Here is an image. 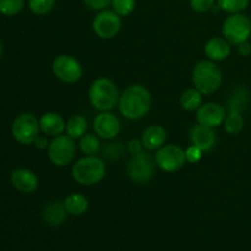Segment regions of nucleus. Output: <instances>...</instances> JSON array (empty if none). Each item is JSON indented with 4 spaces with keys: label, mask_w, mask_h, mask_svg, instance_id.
<instances>
[{
    "label": "nucleus",
    "mask_w": 251,
    "mask_h": 251,
    "mask_svg": "<svg viewBox=\"0 0 251 251\" xmlns=\"http://www.w3.org/2000/svg\"><path fill=\"white\" fill-rule=\"evenodd\" d=\"M51 71L60 82L68 85L78 82L83 76L82 64L75 56L69 54H60L55 56L51 64Z\"/></svg>",
    "instance_id": "nucleus-9"
},
{
    "label": "nucleus",
    "mask_w": 251,
    "mask_h": 251,
    "mask_svg": "<svg viewBox=\"0 0 251 251\" xmlns=\"http://www.w3.org/2000/svg\"><path fill=\"white\" fill-rule=\"evenodd\" d=\"M203 103V95L195 87L188 88L180 96V105L186 112H196Z\"/></svg>",
    "instance_id": "nucleus-22"
},
{
    "label": "nucleus",
    "mask_w": 251,
    "mask_h": 251,
    "mask_svg": "<svg viewBox=\"0 0 251 251\" xmlns=\"http://www.w3.org/2000/svg\"><path fill=\"white\" fill-rule=\"evenodd\" d=\"M120 92L117 83L108 77H98L88 88V100L98 112H110L118 107Z\"/></svg>",
    "instance_id": "nucleus-3"
},
{
    "label": "nucleus",
    "mask_w": 251,
    "mask_h": 251,
    "mask_svg": "<svg viewBox=\"0 0 251 251\" xmlns=\"http://www.w3.org/2000/svg\"><path fill=\"white\" fill-rule=\"evenodd\" d=\"M47 137L48 136H46V135H43V136H42V135H38V136H37V139L34 140L33 145L38 150H47L49 146V142H50V141H48V139H47Z\"/></svg>",
    "instance_id": "nucleus-34"
},
{
    "label": "nucleus",
    "mask_w": 251,
    "mask_h": 251,
    "mask_svg": "<svg viewBox=\"0 0 251 251\" xmlns=\"http://www.w3.org/2000/svg\"><path fill=\"white\" fill-rule=\"evenodd\" d=\"M122 26V17L113 10L108 9L98 11L92 21L93 33L104 41L115 38L119 34Z\"/></svg>",
    "instance_id": "nucleus-11"
},
{
    "label": "nucleus",
    "mask_w": 251,
    "mask_h": 251,
    "mask_svg": "<svg viewBox=\"0 0 251 251\" xmlns=\"http://www.w3.org/2000/svg\"><path fill=\"white\" fill-rule=\"evenodd\" d=\"M152 95L149 88L140 83L130 85L120 93L118 110L129 120H139L150 112Z\"/></svg>",
    "instance_id": "nucleus-1"
},
{
    "label": "nucleus",
    "mask_w": 251,
    "mask_h": 251,
    "mask_svg": "<svg viewBox=\"0 0 251 251\" xmlns=\"http://www.w3.org/2000/svg\"><path fill=\"white\" fill-rule=\"evenodd\" d=\"M93 132L100 139L110 141L119 135L122 124L119 118L112 112H100L92 122Z\"/></svg>",
    "instance_id": "nucleus-12"
},
{
    "label": "nucleus",
    "mask_w": 251,
    "mask_h": 251,
    "mask_svg": "<svg viewBox=\"0 0 251 251\" xmlns=\"http://www.w3.org/2000/svg\"><path fill=\"white\" fill-rule=\"evenodd\" d=\"M251 36V20L243 12L230 14L222 24V37L232 46L249 41Z\"/></svg>",
    "instance_id": "nucleus-6"
},
{
    "label": "nucleus",
    "mask_w": 251,
    "mask_h": 251,
    "mask_svg": "<svg viewBox=\"0 0 251 251\" xmlns=\"http://www.w3.org/2000/svg\"><path fill=\"white\" fill-rule=\"evenodd\" d=\"M66 211L64 202L60 201H51L44 206L42 211V218L49 226H59L65 221Z\"/></svg>",
    "instance_id": "nucleus-19"
},
{
    "label": "nucleus",
    "mask_w": 251,
    "mask_h": 251,
    "mask_svg": "<svg viewBox=\"0 0 251 251\" xmlns=\"http://www.w3.org/2000/svg\"><path fill=\"white\" fill-rule=\"evenodd\" d=\"M1 56H2V43L1 41H0V59H1Z\"/></svg>",
    "instance_id": "nucleus-36"
},
{
    "label": "nucleus",
    "mask_w": 251,
    "mask_h": 251,
    "mask_svg": "<svg viewBox=\"0 0 251 251\" xmlns=\"http://www.w3.org/2000/svg\"><path fill=\"white\" fill-rule=\"evenodd\" d=\"M112 10L120 17H126L134 12L136 7V0H112Z\"/></svg>",
    "instance_id": "nucleus-28"
},
{
    "label": "nucleus",
    "mask_w": 251,
    "mask_h": 251,
    "mask_svg": "<svg viewBox=\"0 0 251 251\" xmlns=\"http://www.w3.org/2000/svg\"><path fill=\"white\" fill-rule=\"evenodd\" d=\"M203 51L208 60L220 63V61L226 60L230 55L232 44L225 37H212L205 43Z\"/></svg>",
    "instance_id": "nucleus-17"
},
{
    "label": "nucleus",
    "mask_w": 251,
    "mask_h": 251,
    "mask_svg": "<svg viewBox=\"0 0 251 251\" xmlns=\"http://www.w3.org/2000/svg\"><path fill=\"white\" fill-rule=\"evenodd\" d=\"M10 183L22 194H33L39 186V179L28 168H16L10 174Z\"/></svg>",
    "instance_id": "nucleus-14"
},
{
    "label": "nucleus",
    "mask_w": 251,
    "mask_h": 251,
    "mask_svg": "<svg viewBox=\"0 0 251 251\" xmlns=\"http://www.w3.org/2000/svg\"><path fill=\"white\" fill-rule=\"evenodd\" d=\"M203 151L200 150L199 147L190 145L188 149L185 150V157H186V163H198L201 158H202Z\"/></svg>",
    "instance_id": "nucleus-31"
},
{
    "label": "nucleus",
    "mask_w": 251,
    "mask_h": 251,
    "mask_svg": "<svg viewBox=\"0 0 251 251\" xmlns=\"http://www.w3.org/2000/svg\"><path fill=\"white\" fill-rule=\"evenodd\" d=\"M154 161L161 171L166 173H174V172L180 171L185 166V150L176 144L163 145L161 149L156 151Z\"/></svg>",
    "instance_id": "nucleus-10"
},
{
    "label": "nucleus",
    "mask_w": 251,
    "mask_h": 251,
    "mask_svg": "<svg viewBox=\"0 0 251 251\" xmlns=\"http://www.w3.org/2000/svg\"><path fill=\"white\" fill-rule=\"evenodd\" d=\"M216 5V0H190V7L198 14H203L212 10Z\"/></svg>",
    "instance_id": "nucleus-30"
},
{
    "label": "nucleus",
    "mask_w": 251,
    "mask_h": 251,
    "mask_svg": "<svg viewBox=\"0 0 251 251\" xmlns=\"http://www.w3.org/2000/svg\"><path fill=\"white\" fill-rule=\"evenodd\" d=\"M88 120L83 115L75 114L71 115L66 120L65 134L74 140H80L83 135L87 134Z\"/></svg>",
    "instance_id": "nucleus-20"
},
{
    "label": "nucleus",
    "mask_w": 251,
    "mask_h": 251,
    "mask_svg": "<svg viewBox=\"0 0 251 251\" xmlns=\"http://www.w3.org/2000/svg\"><path fill=\"white\" fill-rule=\"evenodd\" d=\"M156 161L154 156L150 151L144 150L137 154H131V158L127 163L126 172L129 178L136 184H146L153 178L156 171Z\"/></svg>",
    "instance_id": "nucleus-5"
},
{
    "label": "nucleus",
    "mask_w": 251,
    "mask_h": 251,
    "mask_svg": "<svg viewBox=\"0 0 251 251\" xmlns=\"http://www.w3.org/2000/svg\"><path fill=\"white\" fill-rule=\"evenodd\" d=\"M63 202L69 215L73 216L83 215L88 210V206H90L88 199L85 195H82V194L77 193H73L68 195L64 199Z\"/></svg>",
    "instance_id": "nucleus-21"
},
{
    "label": "nucleus",
    "mask_w": 251,
    "mask_h": 251,
    "mask_svg": "<svg viewBox=\"0 0 251 251\" xmlns=\"http://www.w3.org/2000/svg\"><path fill=\"white\" fill-rule=\"evenodd\" d=\"M126 150L127 147L125 146L123 142L110 140L107 144L103 145L102 149H100V152H102V158L104 159V161L114 162L123 158L125 152H126Z\"/></svg>",
    "instance_id": "nucleus-24"
},
{
    "label": "nucleus",
    "mask_w": 251,
    "mask_h": 251,
    "mask_svg": "<svg viewBox=\"0 0 251 251\" xmlns=\"http://www.w3.org/2000/svg\"><path fill=\"white\" fill-rule=\"evenodd\" d=\"M167 131L162 125L152 124L144 130L141 136L142 145L146 151H157L166 145Z\"/></svg>",
    "instance_id": "nucleus-18"
},
{
    "label": "nucleus",
    "mask_w": 251,
    "mask_h": 251,
    "mask_svg": "<svg viewBox=\"0 0 251 251\" xmlns=\"http://www.w3.org/2000/svg\"><path fill=\"white\" fill-rule=\"evenodd\" d=\"M75 140L66 134L53 137L47 149L48 159L56 167H66L74 161L76 156Z\"/></svg>",
    "instance_id": "nucleus-7"
},
{
    "label": "nucleus",
    "mask_w": 251,
    "mask_h": 251,
    "mask_svg": "<svg viewBox=\"0 0 251 251\" xmlns=\"http://www.w3.org/2000/svg\"><path fill=\"white\" fill-rule=\"evenodd\" d=\"M25 0H0V14L14 16L24 9Z\"/></svg>",
    "instance_id": "nucleus-29"
},
{
    "label": "nucleus",
    "mask_w": 251,
    "mask_h": 251,
    "mask_svg": "<svg viewBox=\"0 0 251 251\" xmlns=\"http://www.w3.org/2000/svg\"><path fill=\"white\" fill-rule=\"evenodd\" d=\"M250 0H216V5L228 14H240L249 6Z\"/></svg>",
    "instance_id": "nucleus-26"
},
{
    "label": "nucleus",
    "mask_w": 251,
    "mask_h": 251,
    "mask_svg": "<svg viewBox=\"0 0 251 251\" xmlns=\"http://www.w3.org/2000/svg\"><path fill=\"white\" fill-rule=\"evenodd\" d=\"M55 4L56 0H28L29 10L38 16L49 14L55 7Z\"/></svg>",
    "instance_id": "nucleus-27"
},
{
    "label": "nucleus",
    "mask_w": 251,
    "mask_h": 251,
    "mask_svg": "<svg viewBox=\"0 0 251 251\" xmlns=\"http://www.w3.org/2000/svg\"><path fill=\"white\" fill-rule=\"evenodd\" d=\"M39 132V119L33 113H21L15 118L11 124V134L15 141L26 146L33 144Z\"/></svg>",
    "instance_id": "nucleus-8"
},
{
    "label": "nucleus",
    "mask_w": 251,
    "mask_h": 251,
    "mask_svg": "<svg viewBox=\"0 0 251 251\" xmlns=\"http://www.w3.org/2000/svg\"><path fill=\"white\" fill-rule=\"evenodd\" d=\"M127 151L130 152L131 154H137L140 152L144 151V145H142V141L139 139H131L126 145Z\"/></svg>",
    "instance_id": "nucleus-33"
},
{
    "label": "nucleus",
    "mask_w": 251,
    "mask_h": 251,
    "mask_svg": "<svg viewBox=\"0 0 251 251\" xmlns=\"http://www.w3.org/2000/svg\"><path fill=\"white\" fill-rule=\"evenodd\" d=\"M66 120L63 115L56 112H47L39 118V127L41 132L48 137H56L65 134Z\"/></svg>",
    "instance_id": "nucleus-16"
},
{
    "label": "nucleus",
    "mask_w": 251,
    "mask_h": 251,
    "mask_svg": "<svg viewBox=\"0 0 251 251\" xmlns=\"http://www.w3.org/2000/svg\"><path fill=\"white\" fill-rule=\"evenodd\" d=\"M107 174V164L98 156H85L77 159L71 167V176L82 186L100 184Z\"/></svg>",
    "instance_id": "nucleus-2"
},
{
    "label": "nucleus",
    "mask_w": 251,
    "mask_h": 251,
    "mask_svg": "<svg viewBox=\"0 0 251 251\" xmlns=\"http://www.w3.org/2000/svg\"><path fill=\"white\" fill-rule=\"evenodd\" d=\"M244 125L245 120L242 112L238 109H229V113H227L223 123L226 132L229 135H239L244 129Z\"/></svg>",
    "instance_id": "nucleus-23"
},
{
    "label": "nucleus",
    "mask_w": 251,
    "mask_h": 251,
    "mask_svg": "<svg viewBox=\"0 0 251 251\" xmlns=\"http://www.w3.org/2000/svg\"><path fill=\"white\" fill-rule=\"evenodd\" d=\"M191 80L196 90L200 91L203 96H211L222 86V70L215 61L208 59L201 60L194 66Z\"/></svg>",
    "instance_id": "nucleus-4"
},
{
    "label": "nucleus",
    "mask_w": 251,
    "mask_h": 251,
    "mask_svg": "<svg viewBox=\"0 0 251 251\" xmlns=\"http://www.w3.org/2000/svg\"><path fill=\"white\" fill-rule=\"evenodd\" d=\"M189 139H190L191 145L199 147L203 152L211 151L217 141L215 129L201 125L199 123L191 125L190 130H189Z\"/></svg>",
    "instance_id": "nucleus-15"
},
{
    "label": "nucleus",
    "mask_w": 251,
    "mask_h": 251,
    "mask_svg": "<svg viewBox=\"0 0 251 251\" xmlns=\"http://www.w3.org/2000/svg\"><path fill=\"white\" fill-rule=\"evenodd\" d=\"M86 6L95 11H102L112 5V0H83Z\"/></svg>",
    "instance_id": "nucleus-32"
},
{
    "label": "nucleus",
    "mask_w": 251,
    "mask_h": 251,
    "mask_svg": "<svg viewBox=\"0 0 251 251\" xmlns=\"http://www.w3.org/2000/svg\"><path fill=\"white\" fill-rule=\"evenodd\" d=\"M227 115V110L222 104L217 102H206L196 110V123L205 126L216 127L223 125Z\"/></svg>",
    "instance_id": "nucleus-13"
},
{
    "label": "nucleus",
    "mask_w": 251,
    "mask_h": 251,
    "mask_svg": "<svg viewBox=\"0 0 251 251\" xmlns=\"http://www.w3.org/2000/svg\"><path fill=\"white\" fill-rule=\"evenodd\" d=\"M238 53L242 56H249L251 54V44L249 41H245L243 43L238 44Z\"/></svg>",
    "instance_id": "nucleus-35"
},
{
    "label": "nucleus",
    "mask_w": 251,
    "mask_h": 251,
    "mask_svg": "<svg viewBox=\"0 0 251 251\" xmlns=\"http://www.w3.org/2000/svg\"><path fill=\"white\" fill-rule=\"evenodd\" d=\"M78 149L85 156H97L102 149L100 139L96 134H86L78 140Z\"/></svg>",
    "instance_id": "nucleus-25"
}]
</instances>
